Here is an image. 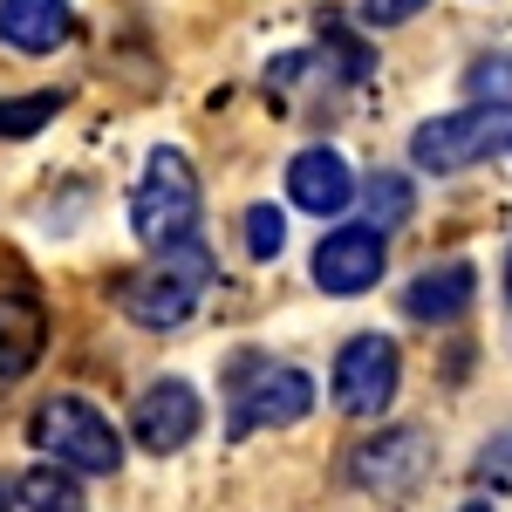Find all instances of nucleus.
I'll return each instance as SVG.
<instances>
[{
    "label": "nucleus",
    "instance_id": "f257e3e1",
    "mask_svg": "<svg viewBox=\"0 0 512 512\" xmlns=\"http://www.w3.org/2000/svg\"><path fill=\"white\" fill-rule=\"evenodd\" d=\"M212 280H219L212 246L205 239H171L123 280V315L137 328H185L198 315V301L212 294Z\"/></svg>",
    "mask_w": 512,
    "mask_h": 512
},
{
    "label": "nucleus",
    "instance_id": "f03ea898",
    "mask_svg": "<svg viewBox=\"0 0 512 512\" xmlns=\"http://www.w3.org/2000/svg\"><path fill=\"white\" fill-rule=\"evenodd\" d=\"M308 410H315V383H308V369L274 362V355H239V362H233V383H226V417H233V437L301 424Z\"/></svg>",
    "mask_w": 512,
    "mask_h": 512
},
{
    "label": "nucleus",
    "instance_id": "7ed1b4c3",
    "mask_svg": "<svg viewBox=\"0 0 512 512\" xmlns=\"http://www.w3.org/2000/svg\"><path fill=\"white\" fill-rule=\"evenodd\" d=\"M41 458H55V465H69V472H89V478H110L123 465V437L117 424L89 403V396H48L35 410V424H28Z\"/></svg>",
    "mask_w": 512,
    "mask_h": 512
},
{
    "label": "nucleus",
    "instance_id": "20e7f679",
    "mask_svg": "<svg viewBox=\"0 0 512 512\" xmlns=\"http://www.w3.org/2000/svg\"><path fill=\"white\" fill-rule=\"evenodd\" d=\"M192 226H198V171L178 144H158L144 158L137 192H130V233L158 253L171 239H192Z\"/></svg>",
    "mask_w": 512,
    "mask_h": 512
},
{
    "label": "nucleus",
    "instance_id": "39448f33",
    "mask_svg": "<svg viewBox=\"0 0 512 512\" xmlns=\"http://www.w3.org/2000/svg\"><path fill=\"white\" fill-rule=\"evenodd\" d=\"M492 151H512V103H465V110H451V117H431V123L410 130L417 171H437V178L472 171V164L492 158Z\"/></svg>",
    "mask_w": 512,
    "mask_h": 512
},
{
    "label": "nucleus",
    "instance_id": "423d86ee",
    "mask_svg": "<svg viewBox=\"0 0 512 512\" xmlns=\"http://www.w3.org/2000/svg\"><path fill=\"white\" fill-rule=\"evenodd\" d=\"M437 465V437L424 424H383L376 437H362L349 451V478L362 492H376V499H403V492H417Z\"/></svg>",
    "mask_w": 512,
    "mask_h": 512
},
{
    "label": "nucleus",
    "instance_id": "0eeeda50",
    "mask_svg": "<svg viewBox=\"0 0 512 512\" xmlns=\"http://www.w3.org/2000/svg\"><path fill=\"white\" fill-rule=\"evenodd\" d=\"M396 390H403V349L390 335L362 328V335H349L335 349V403L349 417H383L396 403Z\"/></svg>",
    "mask_w": 512,
    "mask_h": 512
},
{
    "label": "nucleus",
    "instance_id": "6e6552de",
    "mask_svg": "<svg viewBox=\"0 0 512 512\" xmlns=\"http://www.w3.org/2000/svg\"><path fill=\"white\" fill-rule=\"evenodd\" d=\"M198 424H205V403H198V390L185 376H158V383H144L137 403H130V437L151 458H178L198 437Z\"/></svg>",
    "mask_w": 512,
    "mask_h": 512
},
{
    "label": "nucleus",
    "instance_id": "1a4fd4ad",
    "mask_svg": "<svg viewBox=\"0 0 512 512\" xmlns=\"http://www.w3.org/2000/svg\"><path fill=\"white\" fill-rule=\"evenodd\" d=\"M390 267V239L383 226H335V233L315 246V287L349 301V294H369Z\"/></svg>",
    "mask_w": 512,
    "mask_h": 512
},
{
    "label": "nucleus",
    "instance_id": "9d476101",
    "mask_svg": "<svg viewBox=\"0 0 512 512\" xmlns=\"http://www.w3.org/2000/svg\"><path fill=\"white\" fill-rule=\"evenodd\" d=\"M287 205L294 212H315V219H342L355 205V171L335 144H308L287 158Z\"/></svg>",
    "mask_w": 512,
    "mask_h": 512
},
{
    "label": "nucleus",
    "instance_id": "9b49d317",
    "mask_svg": "<svg viewBox=\"0 0 512 512\" xmlns=\"http://www.w3.org/2000/svg\"><path fill=\"white\" fill-rule=\"evenodd\" d=\"M48 349V308L35 287H0V383H21Z\"/></svg>",
    "mask_w": 512,
    "mask_h": 512
},
{
    "label": "nucleus",
    "instance_id": "f8f14e48",
    "mask_svg": "<svg viewBox=\"0 0 512 512\" xmlns=\"http://www.w3.org/2000/svg\"><path fill=\"white\" fill-rule=\"evenodd\" d=\"M472 301H478L472 260H437V267H424V274L403 287V315H410V321H431V328L472 315Z\"/></svg>",
    "mask_w": 512,
    "mask_h": 512
},
{
    "label": "nucleus",
    "instance_id": "ddd939ff",
    "mask_svg": "<svg viewBox=\"0 0 512 512\" xmlns=\"http://www.w3.org/2000/svg\"><path fill=\"white\" fill-rule=\"evenodd\" d=\"M76 28L69 0H0V41L14 55H55Z\"/></svg>",
    "mask_w": 512,
    "mask_h": 512
},
{
    "label": "nucleus",
    "instance_id": "4468645a",
    "mask_svg": "<svg viewBox=\"0 0 512 512\" xmlns=\"http://www.w3.org/2000/svg\"><path fill=\"white\" fill-rule=\"evenodd\" d=\"M62 89H28V96H0V144H21V137H35L48 123L62 117Z\"/></svg>",
    "mask_w": 512,
    "mask_h": 512
},
{
    "label": "nucleus",
    "instance_id": "2eb2a0df",
    "mask_svg": "<svg viewBox=\"0 0 512 512\" xmlns=\"http://www.w3.org/2000/svg\"><path fill=\"white\" fill-rule=\"evenodd\" d=\"M14 512H82V485L55 472H21L14 478Z\"/></svg>",
    "mask_w": 512,
    "mask_h": 512
},
{
    "label": "nucleus",
    "instance_id": "dca6fc26",
    "mask_svg": "<svg viewBox=\"0 0 512 512\" xmlns=\"http://www.w3.org/2000/svg\"><path fill=\"white\" fill-rule=\"evenodd\" d=\"M465 96L472 103H512V55H478L465 69Z\"/></svg>",
    "mask_w": 512,
    "mask_h": 512
},
{
    "label": "nucleus",
    "instance_id": "f3484780",
    "mask_svg": "<svg viewBox=\"0 0 512 512\" xmlns=\"http://www.w3.org/2000/svg\"><path fill=\"white\" fill-rule=\"evenodd\" d=\"M280 246H287V219H280L274 205H246V253L253 260H274Z\"/></svg>",
    "mask_w": 512,
    "mask_h": 512
},
{
    "label": "nucleus",
    "instance_id": "a211bd4d",
    "mask_svg": "<svg viewBox=\"0 0 512 512\" xmlns=\"http://www.w3.org/2000/svg\"><path fill=\"white\" fill-rule=\"evenodd\" d=\"M369 212L383 219V233L403 226V219H410V185H403L396 171H376V178H369Z\"/></svg>",
    "mask_w": 512,
    "mask_h": 512
},
{
    "label": "nucleus",
    "instance_id": "6ab92c4d",
    "mask_svg": "<svg viewBox=\"0 0 512 512\" xmlns=\"http://www.w3.org/2000/svg\"><path fill=\"white\" fill-rule=\"evenodd\" d=\"M431 0H362V21L369 28H396V21H410V14H424Z\"/></svg>",
    "mask_w": 512,
    "mask_h": 512
},
{
    "label": "nucleus",
    "instance_id": "aec40b11",
    "mask_svg": "<svg viewBox=\"0 0 512 512\" xmlns=\"http://www.w3.org/2000/svg\"><path fill=\"white\" fill-rule=\"evenodd\" d=\"M506 308H512V253H506Z\"/></svg>",
    "mask_w": 512,
    "mask_h": 512
},
{
    "label": "nucleus",
    "instance_id": "412c9836",
    "mask_svg": "<svg viewBox=\"0 0 512 512\" xmlns=\"http://www.w3.org/2000/svg\"><path fill=\"white\" fill-rule=\"evenodd\" d=\"M458 512H492V506H458Z\"/></svg>",
    "mask_w": 512,
    "mask_h": 512
}]
</instances>
